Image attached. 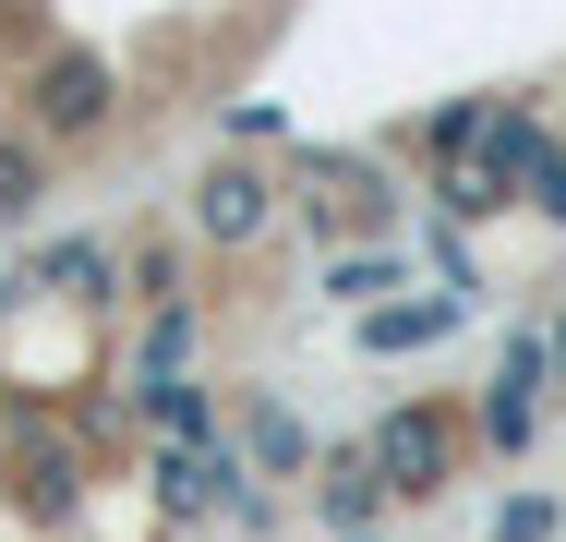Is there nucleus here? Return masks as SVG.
<instances>
[{
  "label": "nucleus",
  "instance_id": "nucleus-1",
  "mask_svg": "<svg viewBox=\"0 0 566 542\" xmlns=\"http://www.w3.org/2000/svg\"><path fill=\"white\" fill-rule=\"evenodd\" d=\"M458 446H470V423H458V410H434V398H410V410H386V423H374L361 470H374L386 494H447Z\"/></svg>",
  "mask_w": 566,
  "mask_h": 542
},
{
  "label": "nucleus",
  "instance_id": "nucleus-2",
  "mask_svg": "<svg viewBox=\"0 0 566 542\" xmlns=\"http://www.w3.org/2000/svg\"><path fill=\"white\" fill-rule=\"evenodd\" d=\"M36 121L49 133H109V73L97 61H49L36 73Z\"/></svg>",
  "mask_w": 566,
  "mask_h": 542
},
{
  "label": "nucleus",
  "instance_id": "nucleus-3",
  "mask_svg": "<svg viewBox=\"0 0 566 542\" xmlns=\"http://www.w3.org/2000/svg\"><path fill=\"white\" fill-rule=\"evenodd\" d=\"M193 217H206L218 241H253V229H265V181H253V169H206V194H193Z\"/></svg>",
  "mask_w": 566,
  "mask_h": 542
},
{
  "label": "nucleus",
  "instance_id": "nucleus-4",
  "mask_svg": "<svg viewBox=\"0 0 566 542\" xmlns=\"http://www.w3.org/2000/svg\"><path fill=\"white\" fill-rule=\"evenodd\" d=\"M49 290H85V302H97V290H109V253H97V241H73V253H49Z\"/></svg>",
  "mask_w": 566,
  "mask_h": 542
},
{
  "label": "nucleus",
  "instance_id": "nucleus-5",
  "mask_svg": "<svg viewBox=\"0 0 566 542\" xmlns=\"http://www.w3.org/2000/svg\"><path fill=\"white\" fill-rule=\"evenodd\" d=\"M447 206L458 217H494V206H506V169H447Z\"/></svg>",
  "mask_w": 566,
  "mask_h": 542
},
{
  "label": "nucleus",
  "instance_id": "nucleus-6",
  "mask_svg": "<svg viewBox=\"0 0 566 542\" xmlns=\"http://www.w3.org/2000/svg\"><path fill=\"white\" fill-rule=\"evenodd\" d=\"M36 206V157H24V145H0V217H24Z\"/></svg>",
  "mask_w": 566,
  "mask_h": 542
},
{
  "label": "nucleus",
  "instance_id": "nucleus-7",
  "mask_svg": "<svg viewBox=\"0 0 566 542\" xmlns=\"http://www.w3.org/2000/svg\"><path fill=\"white\" fill-rule=\"evenodd\" d=\"M326 507H338V519H361V507H374V470H361V458H338V470H326Z\"/></svg>",
  "mask_w": 566,
  "mask_h": 542
},
{
  "label": "nucleus",
  "instance_id": "nucleus-8",
  "mask_svg": "<svg viewBox=\"0 0 566 542\" xmlns=\"http://www.w3.org/2000/svg\"><path fill=\"white\" fill-rule=\"evenodd\" d=\"M543 374H566V325H555V337H543Z\"/></svg>",
  "mask_w": 566,
  "mask_h": 542
}]
</instances>
